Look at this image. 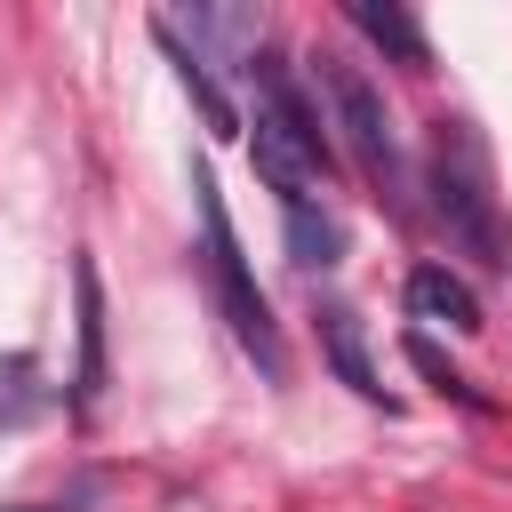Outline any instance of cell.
Segmentation results:
<instances>
[{
  "label": "cell",
  "instance_id": "obj_1",
  "mask_svg": "<svg viewBox=\"0 0 512 512\" xmlns=\"http://www.w3.org/2000/svg\"><path fill=\"white\" fill-rule=\"evenodd\" d=\"M424 192H432V216L448 224V248L472 256L480 272H512V232L496 216V192H488V152L464 120H440L432 128V160H424Z\"/></svg>",
  "mask_w": 512,
  "mask_h": 512
},
{
  "label": "cell",
  "instance_id": "obj_2",
  "mask_svg": "<svg viewBox=\"0 0 512 512\" xmlns=\"http://www.w3.org/2000/svg\"><path fill=\"white\" fill-rule=\"evenodd\" d=\"M248 80H256V168H264V184L280 192V208L312 200L320 176H328V128H320L312 96L296 88V72L280 56H256Z\"/></svg>",
  "mask_w": 512,
  "mask_h": 512
},
{
  "label": "cell",
  "instance_id": "obj_3",
  "mask_svg": "<svg viewBox=\"0 0 512 512\" xmlns=\"http://www.w3.org/2000/svg\"><path fill=\"white\" fill-rule=\"evenodd\" d=\"M192 192H200V232H208V288H216V312H224V328L240 336V352L264 368V384H280V376H288V344H280V320H272L256 272H248V256H240V232H232V216H224V192L208 184V168H192Z\"/></svg>",
  "mask_w": 512,
  "mask_h": 512
},
{
  "label": "cell",
  "instance_id": "obj_4",
  "mask_svg": "<svg viewBox=\"0 0 512 512\" xmlns=\"http://www.w3.org/2000/svg\"><path fill=\"white\" fill-rule=\"evenodd\" d=\"M312 72H320V88H328V104H336V128H344L352 168L376 184V200H384L392 216H408V160H400V136H392L384 88H376L360 64H344L336 48H320V56H312Z\"/></svg>",
  "mask_w": 512,
  "mask_h": 512
},
{
  "label": "cell",
  "instance_id": "obj_5",
  "mask_svg": "<svg viewBox=\"0 0 512 512\" xmlns=\"http://www.w3.org/2000/svg\"><path fill=\"white\" fill-rule=\"evenodd\" d=\"M408 312L416 320H432V328H448V336H480V296H472V280H456L448 264H416L408 272Z\"/></svg>",
  "mask_w": 512,
  "mask_h": 512
},
{
  "label": "cell",
  "instance_id": "obj_6",
  "mask_svg": "<svg viewBox=\"0 0 512 512\" xmlns=\"http://www.w3.org/2000/svg\"><path fill=\"white\" fill-rule=\"evenodd\" d=\"M72 288H80V368H72V400L96 408V392H104V280H96L88 256L72 264Z\"/></svg>",
  "mask_w": 512,
  "mask_h": 512
},
{
  "label": "cell",
  "instance_id": "obj_7",
  "mask_svg": "<svg viewBox=\"0 0 512 512\" xmlns=\"http://www.w3.org/2000/svg\"><path fill=\"white\" fill-rule=\"evenodd\" d=\"M152 40H160V48H168V64H176V80H184V96H192V104H200V120H208V128H216V136H240V112H232V96H224V88H216V72H208V56H200V48H184V40H176V32H168V16H160V24H152Z\"/></svg>",
  "mask_w": 512,
  "mask_h": 512
},
{
  "label": "cell",
  "instance_id": "obj_8",
  "mask_svg": "<svg viewBox=\"0 0 512 512\" xmlns=\"http://www.w3.org/2000/svg\"><path fill=\"white\" fill-rule=\"evenodd\" d=\"M280 224H288V264H296V272H328V264L344 256V224H336L320 200H288Z\"/></svg>",
  "mask_w": 512,
  "mask_h": 512
},
{
  "label": "cell",
  "instance_id": "obj_9",
  "mask_svg": "<svg viewBox=\"0 0 512 512\" xmlns=\"http://www.w3.org/2000/svg\"><path fill=\"white\" fill-rule=\"evenodd\" d=\"M320 352H328V368H336L360 400H384V376H376V360H368V344H360V320H352L344 304L320 312Z\"/></svg>",
  "mask_w": 512,
  "mask_h": 512
},
{
  "label": "cell",
  "instance_id": "obj_10",
  "mask_svg": "<svg viewBox=\"0 0 512 512\" xmlns=\"http://www.w3.org/2000/svg\"><path fill=\"white\" fill-rule=\"evenodd\" d=\"M344 16H352L392 64H424V56H432V48H424V24H416L408 8H392V0H344Z\"/></svg>",
  "mask_w": 512,
  "mask_h": 512
},
{
  "label": "cell",
  "instance_id": "obj_11",
  "mask_svg": "<svg viewBox=\"0 0 512 512\" xmlns=\"http://www.w3.org/2000/svg\"><path fill=\"white\" fill-rule=\"evenodd\" d=\"M408 360H416V376H424V384H432L440 400H456V408H472V416H488V392H480V384H472L464 368H448L432 336H408Z\"/></svg>",
  "mask_w": 512,
  "mask_h": 512
},
{
  "label": "cell",
  "instance_id": "obj_12",
  "mask_svg": "<svg viewBox=\"0 0 512 512\" xmlns=\"http://www.w3.org/2000/svg\"><path fill=\"white\" fill-rule=\"evenodd\" d=\"M192 32L216 48H248V64H256V16L248 8H192Z\"/></svg>",
  "mask_w": 512,
  "mask_h": 512
}]
</instances>
